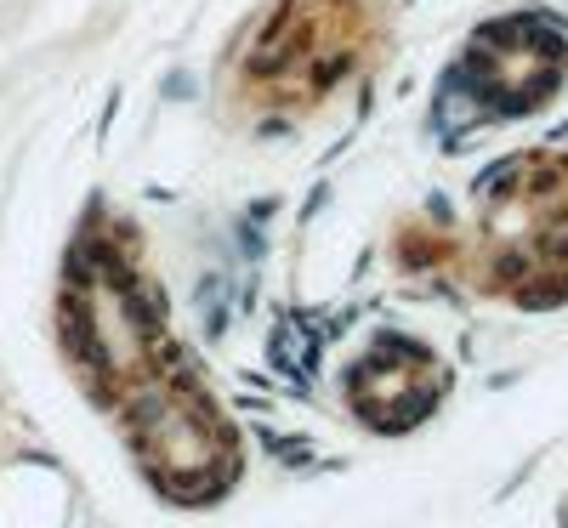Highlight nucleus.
Segmentation results:
<instances>
[{
	"instance_id": "f257e3e1",
	"label": "nucleus",
	"mask_w": 568,
	"mask_h": 528,
	"mask_svg": "<svg viewBox=\"0 0 568 528\" xmlns=\"http://www.w3.org/2000/svg\"><path fill=\"white\" fill-rule=\"evenodd\" d=\"M57 330L74 375L120 421L142 472L160 494L205 506L239 477V438L216 398L199 387L177 335L165 330L131 245L108 222H91L69 250Z\"/></svg>"
},
{
	"instance_id": "f03ea898",
	"label": "nucleus",
	"mask_w": 568,
	"mask_h": 528,
	"mask_svg": "<svg viewBox=\"0 0 568 528\" xmlns=\"http://www.w3.org/2000/svg\"><path fill=\"white\" fill-rule=\"evenodd\" d=\"M466 279L517 307L568 301V159L523 154L483 188Z\"/></svg>"
},
{
	"instance_id": "7ed1b4c3",
	"label": "nucleus",
	"mask_w": 568,
	"mask_h": 528,
	"mask_svg": "<svg viewBox=\"0 0 568 528\" xmlns=\"http://www.w3.org/2000/svg\"><path fill=\"white\" fill-rule=\"evenodd\" d=\"M370 46L375 0H279L239 63L245 103L267 114H307L364 63Z\"/></svg>"
},
{
	"instance_id": "20e7f679",
	"label": "nucleus",
	"mask_w": 568,
	"mask_h": 528,
	"mask_svg": "<svg viewBox=\"0 0 568 528\" xmlns=\"http://www.w3.org/2000/svg\"><path fill=\"white\" fill-rule=\"evenodd\" d=\"M568 74V40L546 18H500L483 23L455 63V91L483 120L534 114Z\"/></svg>"
},
{
	"instance_id": "39448f33",
	"label": "nucleus",
	"mask_w": 568,
	"mask_h": 528,
	"mask_svg": "<svg viewBox=\"0 0 568 528\" xmlns=\"http://www.w3.org/2000/svg\"><path fill=\"white\" fill-rule=\"evenodd\" d=\"M438 398H444V364L421 341H404V335H387L347 375V404L375 432H409V426H421L438 409Z\"/></svg>"
}]
</instances>
